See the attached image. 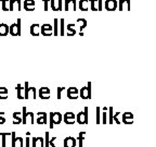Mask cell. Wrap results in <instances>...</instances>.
Wrapping results in <instances>:
<instances>
[{"mask_svg": "<svg viewBox=\"0 0 156 147\" xmlns=\"http://www.w3.org/2000/svg\"><path fill=\"white\" fill-rule=\"evenodd\" d=\"M16 140H17V142L20 143V147H23V146H24V141H23L22 137H16Z\"/></svg>", "mask_w": 156, "mask_h": 147, "instance_id": "16", "label": "cell"}, {"mask_svg": "<svg viewBox=\"0 0 156 147\" xmlns=\"http://www.w3.org/2000/svg\"><path fill=\"white\" fill-rule=\"evenodd\" d=\"M15 88H16V91H17V98H20V99L24 98V96H23V87H22V86L17 85Z\"/></svg>", "mask_w": 156, "mask_h": 147, "instance_id": "10", "label": "cell"}, {"mask_svg": "<svg viewBox=\"0 0 156 147\" xmlns=\"http://www.w3.org/2000/svg\"><path fill=\"white\" fill-rule=\"evenodd\" d=\"M10 34L12 36H20L21 35V20L17 19L16 23L10 25Z\"/></svg>", "mask_w": 156, "mask_h": 147, "instance_id": "1", "label": "cell"}, {"mask_svg": "<svg viewBox=\"0 0 156 147\" xmlns=\"http://www.w3.org/2000/svg\"><path fill=\"white\" fill-rule=\"evenodd\" d=\"M25 10H27V11H32L33 10V6H24Z\"/></svg>", "mask_w": 156, "mask_h": 147, "instance_id": "18", "label": "cell"}, {"mask_svg": "<svg viewBox=\"0 0 156 147\" xmlns=\"http://www.w3.org/2000/svg\"><path fill=\"white\" fill-rule=\"evenodd\" d=\"M24 6H34V1L33 0H25Z\"/></svg>", "mask_w": 156, "mask_h": 147, "instance_id": "17", "label": "cell"}, {"mask_svg": "<svg viewBox=\"0 0 156 147\" xmlns=\"http://www.w3.org/2000/svg\"><path fill=\"white\" fill-rule=\"evenodd\" d=\"M61 121V115L60 113H51V126L54 123H60Z\"/></svg>", "mask_w": 156, "mask_h": 147, "instance_id": "4", "label": "cell"}, {"mask_svg": "<svg viewBox=\"0 0 156 147\" xmlns=\"http://www.w3.org/2000/svg\"><path fill=\"white\" fill-rule=\"evenodd\" d=\"M13 118H14V121H13L14 124H20V123H22V119H21V117H20L19 112H13Z\"/></svg>", "mask_w": 156, "mask_h": 147, "instance_id": "7", "label": "cell"}, {"mask_svg": "<svg viewBox=\"0 0 156 147\" xmlns=\"http://www.w3.org/2000/svg\"><path fill=\"white\" fill-rule=\"evenodd\" d=\"M11 136V133H0V137H1V147H7V137Z\"/></svg>", "mask_w": 156, "mask_h": 147, "instance_id": "3", "label": "cell"}, {"mask_svg": "<svg viewBox=\"0 0 156 147\" xmlns=\"http://www.w3.org/2000/svg\"><path fill=\"white\" fill-rule=\"evenodd\" d=\"M8 94H9V89L5 87H0V99H7L8 98Z\"/></svg>", "mask_w": 156, "mask_h": 147, "instance_id": "5", "label": "cell"}, {"mask_svg": "<svg viewBox=\"0 0 156 147\" xmlns=\"http://www.w3.org/2000/svg\"><path fill=\"white\" fill-rule=\"evenodd\" d=\"M38 123H46V115H44V117H40L38 119Z\"/></svg>", "mask_w": 156, "mask_h": 147, "instance_id": "15", "label": "cell"}, {"mask_svg": "<svg viewBox=\"0 0 156 147\" xmlns=\"http://www.w3.org/2000/svg\"><path fill=\"white\" fill-rule=\"evenodd\" d=\"M10 33V26L5 23H0V36H7Z\"/></svg>", "mask_w": 156, "mask_h": 147, "instance_id": "2", "label": "cell"}, {"mask_svg": "<svg viewBox=\"0 0 156 147\" xmlns=\"http://www.w3.org/2000/svg\"><path fill=\"white\" fill-rule=\"evenodd\" d=\"M11 137H12V144H11V146L12 147H16V135H15V132H12L11 133Z\"/></svg>", "mask_w": 156, "mask_h": 147, "instance_id": "12", "label": "cell"}, {"mask_svg": "<svg viewBox=\"0 0 156 147\" xmlns=\"http://www.w3.org/2000/svg\"><path fill=\"white\" fill-rule=\"evenodd\" d=\"M28 145H29V138L27 137L26 138V147H28Z\"/></svg>", "mask_w": 156, "mask_h": 147, "instance_id": "19", "label": "cell"}, {"mask_svg": "<svg viewBox=\"0 0 156 147\" xmlns=\"http://www.w3.org/2000/svg\"><path fill=\"white\" fill-rule=\"evenodd\" d=\"M3 11H10V0H1Z\"/></svg>", "mask_w": 156, "mask_h": 147, "instance_id": "8", "label": "cell"}, {"mask_svg": "<svg viewBox=\"0 0 156 147\" xmlns=\"http://www.w3.org/2000/svg\"><path fill=\"white\" fill-rule=\"evenodd\" d=\"M5 122V112H0V124H3Z\"/></svg>", "mask_w": 156, "mask_h": 147, "instance_id": "14", "label": "cell"}, {"mask_svg": "<svg viewBox=\"0 0 156 147\" xmlns=\"http://www.w3.org/2000/svg\"><path fill=\"white\" fill-rule=\"evenodd\" d=\"M48 94H49L48 88H42L41 91H40V97L41 98H49Z\"/></svg>", "mask_w": 156, "mask_h": 147, "instance_id": "11", "label": "cell"}, {"mask_svg": "<svg viewBox=\"0 0 156 147\" xmlns=\"http://www.w3.org/2000/svg\"><path fill=\"white\" fill-rule=\"evenodd\" d=\"M30 32H32V34H33V35H37V34H38V32H39L38 25H37V24H34V25H33L32 28H30Z\"/></svg>", "mask_w": 156, "mask_h": 147, "instance_id": "13", "label": "cell"}, {"mask_svg": "<svg viewBox=\"0 0 156 147\" xmlns=\"http://www.w3.org/2000/svg\"><path fill=\"white\" fill-rule=\"evenodd\" d=\"M65 122L66 123H74V115H73V113H66V115H65Z\"/></svg>", "mask_w": 156, "mask_h": 147, "instance_id": "9", "label": "cell"}, {"mask_svg": "<svg viewBox=\"0 0 156 147\" xmlns=\"http://www.w3.org/2000/svg\"><path fill=\"white\" fill-rule=\"evenodd\" d=\"M64 145H65V147H75V140L73 137H67L64 142Z\"/></svg>", "mask_w": 156, "mask_h": 147, "instance_id": "6", "label": "cell"}]
</instances>
